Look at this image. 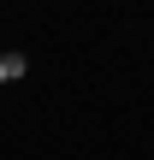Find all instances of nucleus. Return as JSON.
<instances>
[{
    "label": "nucleus",
    "instance_id": "f257e3e1",
    "mask_svg": "<svg viewBox=\"0 0 154 160\" xmlns=\"http://www.w3.org/2000/svg\"><path fill=\"white\" fill-rule=\"evenodd\" d=\"M0 71H6V77H24L30 65H24V53H0Z\"/></svg>",
    "mask_w": 154,
    "mask_h": 160
},
{
    "label": "nucleus",
    "instance_id": "f03ea898",
    "mask_svg": "<svg viewBox=\"0 0 154 160\" xmlns=\"http://www.w3.org/2000/svg\"><path fill=\"white\" fill-rule=\"evenodd\" d=\"M0 83H6V71H0Z\"/></svg>",
    "mask_w": 154,
    "mask_h": 160
}]
</instances>
